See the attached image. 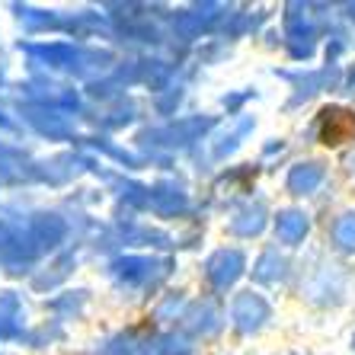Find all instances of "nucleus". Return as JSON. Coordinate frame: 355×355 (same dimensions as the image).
<instances>
[{
  "label": "nucleus",
  "mask_w": 355,
  "mask_h": 355,
  "mask_svg": "<svg viewBox=\"0 0 355 355\" xmlns=\"http://www.w3.org/2000/svg\"><path fill=\"white\" fill-rule=\"evenodd\" d=\"M355 135V116L346 109H327L320 119V138L323 144H343Z\"/></svg>",
  "instance_id": "f257e3e1"
},
{
  "label": "nucleus",
  "mask_w": 355,
  "mask_h": 355,
  "mask_svg": "<svg viewBox=\"0 0 355 355\" xmlns=\"http://www.w3.org/2000/svg\"><path fill=\"white\" fill-rule=\"evenodd\" d=\"M320 180H323V166L320 164H301V166H295L291 170V176H288V186L295 192H314L317 186H320Z\"/></svg>",
  "instance_id": "f03ea898"
},
{
  "label": "nucleus",
  "mask_w": 355,
  "mask_h": 355,
  "mask_svg": "<svg viewBox=\"0 0 355 355\" xmlns=\"http://www.w3.org/2000/svg\"><path fill=\"white\" fill-rule=\"evenodd\" d=\"M279 234L285 243H297V240L307 234V221L297 211H285V215L279 218Z\"/></svg>",
  "instance_id": "7ed1b4c3"
},
{
  "label": "nucleus",
  "mask_w": 355,
  "mask_h": 355,
  "mask_svg": "<svg viewBox=\"0 0 355 355\" xmlns=\"http://www.w3.org/2000/svg\"><path fill=\"white\" fill-rule=\"evenodd\" d=\"M333 237L343 250H355V215H343L333 227Z\"/></svg>",
  "instance_id": "20e7f679"
},
{
  "label": "nucleus",
  "mask_w": 355,
  "mask_h": 355,
  "mask_svg": "<svg viewBox=\"0 0 355 355\" xmlns=\"http://www.w3.org/2000/svg\"><path fill=\"white\" fill-rule=\"evenodd\" d=\"M237 317L247 323V327L250 323H259L266 317V304L259 301V297H243V301L237 304Z\"/></svg>",
  "instance_id": "39448f33"
},
{
  "label": "nucleus",
  "mask_w": 355,
  "mask_h": 355,
  "mask_svg": "<svg viewBox=\"0 0 355 355\" xmlns=\"http://www.w3.org/2000/svg\"><path fill=\"white\" fill-rule=\"evenodd\" d=\"M266 269H263V272H259V275H263V279H275V269H272V266H275V259L272 257H266Z\"/></svg>",
  "instance_id": "423d86ee"
},
{
  "label": "nucleus",
  "mask_w": 355,
  "mask_h": 355,
  "mask_svg": "<svg viewBox=\"0 0 355 355\" xmlns=\"http://www.w3.org/2000/svg\"><path fill=\"white\" fill-rule=\"evenodd\" d=\"M349 170H352V173H355V154H352V157H349Z\"/></svg>",
  "instance_id": "0eeeda50"
},
{
  "label": "nucleus",
  "mask_w": 355,
  "mask_h": 355,
  "mask_svg": "<svg viewBox=\"0 0 355 355\" xmlns=\"http://www.w3.org/2000/svg\"><path fill=\"white\" fill-rule=\"evenodd\" d=\"M349 87H352V93H355V71H352V77H349Z\"/></svg>",
  "instance_id": "6e6552de"
},
{
  "label": "nucleus",
  "mask_w": 355,
  "mask_h": 355,
  "mask_svg": "<svg viewBox=\"0 0 355 355\" xmlns=\"http://www.w3.org/2000/svg\"><path fill=\"white\" fill-rule=\"evenodd\" d=\"M352 346H355V339H352Z\"/></svg>",
  "instance_id": "1a4fd4ad"
}]
</instances>
